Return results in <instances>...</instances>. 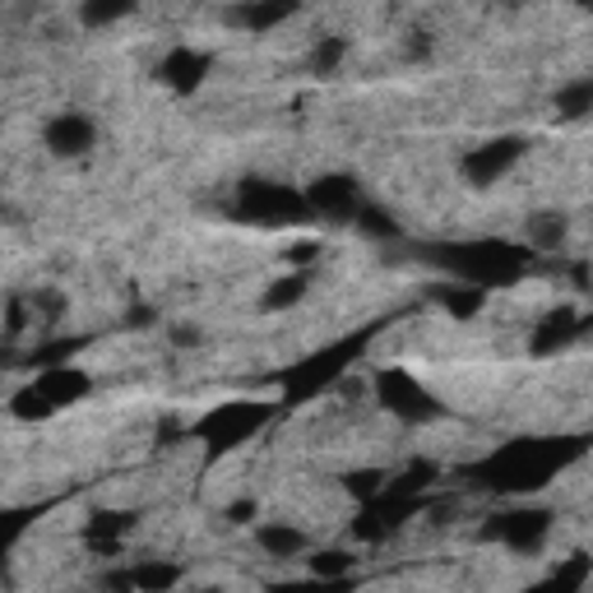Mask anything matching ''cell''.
Returning <instances> with one entry per match:
<instances>
[{"instance_id": "cell-12", "label": "cell", "mask_w": 593, "mask_h": 593, "mask_svg": "<svg viewBox=\"0 0 593 593\" xmlns=\"http://www.w3.org/2000/svg\"><path fill=\"white\" fill-rule=\"evenodd\" d=\"M159 75L172 93H195L204 75H209V56L195 47H177V51H167V61L159 65Z\"/></svg>"}, {"instance_id": "cell-32", "label": "cell", "mask_w": 593, "mask_h": 593, "mask_svg": "<svg viewBox=\"0 0 593 593\" xmlns=\"http://www.w3.org/2000/svg\"><path fill=\"white\" fill-rule=\"evenodd\" d=\"M177 343H190V348H195V343H200V329H177Z\"/></svg>"}, {"instance_id": "cell-29", "label": "cell", "mask_w": 593, "mask_h": 593, "mask_svg": "<svg viewBox=\"0 0 593 593\" xmlns=\"http://www.w3.org/2000/svg\"><path fill=\"white\" fill-rule=\"evenodd\" d=\"M251 515H255V501H237V505H228V510H223V519H228V525H251Z\"/></svg>"}, {"instance_id": "cell-8", "label": "cell", "mask_w": 593, "mask_h": 593, "mask_svg": "<svg viewBox=\"0 0 593 593\" xmlns=\"http://www.w3.org/2000/svg\"><path fill=\"white\" fill-rule=\"evenodd\" d=\"M519 153H525V139L519 135H501V139H492V144L468 149V159H464L468 186H496L505 172L519 163Z\"/></svg>"}, {"instance_id": "cell-5", "label": "cell", "mask_w": 593, "mask_h": 593, "mask_svg": "<svg viewBox=\"0 0 593 593\" xmlns=\"http://www.w3.org/2000/svg\"><path fill=\"white\" fill-rule=\"evenodd\" d=\"M362 343H366V335L348 339V343H335V348H320L316 357H306L302 366H292V371H288V404H302V399L320 394L325 386H335V380L343 376V366L362 353Z\"/></svg>"}, {"instance_id": "cell-6", "label": "cell", "mask_w": 593, "mask_h": 593, "mask_svg": "<svg viewBox=\"0 0 593 593\" xmlns=\"http://www.w3.org/2000/svg\"><path fill=\"white\" fill-rule=\"evenodd\" d=\"M376 399L380 408L404 417V422H431L436 413H441V404L417 386V380L408 371H399V366H390V371H376Z\"/></svg>"}, {"instance_id": "cell-10", "label": "cell", "mask_w": 593, "mask_h": 593, "mask_svg": "<svg viewBox=\"0 0 593 593\" xmlns=\"http://www.w3.org/2000/svg\"><path fill=\"white\" fill-rule=\"evenodd\" d=\"M93 139H98V126L84 112H61V116H51L47 121V130H42V144L56 153V159H79V153H89L93 149Z\"/></svg>"}, {"instance_id": "cell-27", "label": "cell", "mask_w": 593, "mask_h": 593, "mask_svg": "<svg viewBox=\"0 0 593 593\" xmlns=\"http://www.w3.org/2000/svg\"><path fill=\"white\" fill-rule=\"evenodd\" d=\"M343 482H348V492H353L362 505L386 492V474H380V468H357V474H348Z\"/></svg>"}, {"instance_id": "cell-19", "label": "cell", "mask_w": 593, "mask_h": 593, "mask_svg": "<svg viewBox=\"0 0 593 593\" xmlns=\"http://www.w3.org/2000/svg\"><path fill=\"white\" fill-rule=\"evenodd\" d=\"M556 116L562 121H584L593 112V79H570L562 93H556Z\"/></svg>"}, {"instance_id": "cell-11", "label": "cell", "mask_w": 593, "mask_h": 593, "mask_svg": "<svg viewBox=\"0 0 593 593\" xmlns=\"http://www.w3.org/2000/svg\"><path fill=\"white\" fill-rule=\"evenodd\" d=\"M33 390H38L51 408H70L75 399L93 390V380H89V371H79V366H51V371H38Z\"/></svg>"}, {"instance_id": "cell-4", "label": "cell", "mask_w": 593, "mask_h": 593, "mask_svg": "<svg viewBox=\"0 0 593 593\" xmlns=\"http://www.w3.org/2000/svg\"><path fill=\"white\" fill-rule=\"evenodd\" d=\"M265 404H223V408H209L195 427H190V436L195 441H204L209 450H237L241 441H251V436L269 422Z\"/></svg>"}, {"instance_id": "cell-3", "label": "cell", "mask_w": 593, "mask_h": 593, "mask_svg": "<svg viewBox=\"0 0 593 593\" xmlns=\"http://www.w3.org/2000/svg\"><path fill=\"white\" fill-rule=\"evenodd\" d=\"M237 214L247 223H260V228H288V223H306L311 218V204H306V195H296L292 186L241 181Z\"/></svg>"}, {"instance_id": "cell-22", "label": "cell", "mask_w": 593, "mask_h": 593, "mask_svg": "<svg viewBox=\"0 0 593 593\" xmlns=\"http://www.w3.org/2000/svg\"><path fill=\"white\" fill-rule=\"evenodd\" d=\"M130 529V515H121V510H102L93 515V525H89V543L93 547H116V538Z\"/></svg>"}, {"instance_id": "cell-25", "label": "cell", "mask_w": 593, "mask_h": 593, "mask_svg": "<svg viewBox=\"0 0 593 593\" xmlns=\"http://www.w3.org/2000/svg\"><path fill=\"white\" fill-rule=\"evenodd\" d=\"M441 306L450 311V316H459V320H468V316H478L482 311V288H450V292H441Z\"/></svg>"}, {"instance_id": "cell-26", "label": "cell", "mask_w": 593, "mask_h": 593, "mask_svg": "<svg viewBox=\"0 0 593 593\" xmlns=\"http://www.w3.org/2000/svg\"><path fill=\"white\" fill-rule=\"evenodd\" d=\"M348 570H353V556L348 552H316L311 556V575H316V580H348Z\"/></svg>"}, {"instance_id": "cell-31", "label": "cell", "mask_w": 593, "mask_h": 593, "mask_svg": "<svg viewBox=\"0 0 593 593\" xmlns=\"http://www.w3.org/2000/svg\"><path fill=\"white\" fill-rule=\"evenodd\" d=\"M153 320H159V316H153L149 306H135V311H130V325H153Z\"/></svg>"}, {"instance_id": "cell-1", "label": "cell", "mask_w": 593, "mask_h": 593, "mask_svg": "<svg viewBox=\"0 0 593 593\" xmlns=\"http://www.w3.org/2000/svg\"><path fill=\"white\" fill-rule=\"evenodd\" d=\"M580 455L584 441H510L487 464H478L474 478L496 487V492H533V487H543L552 474H562Z\"/></svg>"}, {"instance_id": "cell-2", "label": "cell", "mask_w": 593, "mask_h": 593, "mask_svg": "<svg viewBox=\"0 0 593 593\" xmlns=\"http://www.w3.org/2000/svg\"><path fill=\"white\" fill-rule=\"evenodd\" d=\"M427 255L441 269L464 278L468 288H482V292L515 283V278L529 269V251L510 247V241H496V237H487V241H450V247H431Z\"/></svg>"}, {"instance_id": "cell-21", "label": "cell", "mask_w": 593, "mask_h": 593, "mask_svg": "<svg viewBox=\"0 0 593 593\" xmlns=\"http://www.w3.org/2000/svg\"><path fill=\"white\" fill-rule=\"evenodd\" d=\"M306 296V274H288V278H278V283H269V292H265V311H288V306H296Z\"/></svg>"}, {"instance_id": "cell-15", "label": "cell", "mask_w": 593, "mask_h": 593, "mask_svg": "<svg viewBox=\"0 0 593 593\" xmlns=\"http://www.w3.org/2000/svg\"><path fill=\"white\" fill-rule=\"evenodd\" d=\"M296 14V5H255V0H247V5H232L228 10V20L241 24L247 33H269L278 24H288Z\"/></svg>"}, {"instance_id": "cell-17", "label": "cell", "mask_w": 593, "mask_h": 593, "mask_svg": "<svg viewBox=\"0 0 593 593\" xmlns=\"http://www.w3.org/2000/svg\"><path fill=\"white\" fill-rule=\"evenodd\" d=\"M525 237H529V251H556L566 241V218L556 209H543L525 223Z\"/></svg>"}, {"instance_id": "cell-13", "label": "cell", "mask_w": 593, "mask_h": 593, "mask_svg": "<svg viewBox=\"0 0 593 593\" xmlns=\"http://www.w3.org/2000/svg\"><path fill=\"white\" fill-rule=\"evenodd\" d=\"M580 335H589V320H580L570 306H562V311H552V316L538 325L533 353H538V357H552V353H562V348H570Z\"/></svg>"}, {"instance_id": "cell-24", "label": "cell", "mask_w": 593, "mask_h": 593, "mask_svg": "<svg viewBox=\"0 0 593 593\" xmlns=\"http://www.w3.org/2000/svg\"><path fill=\"white\" fill-rule=\"evenodd\" d=\"M343 56H348V38H320L316 51H311V70H316V75H335Z\"/></svg>"}, {"instance_id": "cell-14", "label": "cell", "mask_w": 593, "mask_h": 593, "mask_svg": "<svg viewBox=\"0 0 593 593\" xmlns=\"http://www.w3.org/2000/svg\"><path fill=\"white\" fill-rule=\"evenodd\" d=\"M589 575H593V556H570V562H562L556 566L547 580H538L533 589H525V593H584V584H589Z\"/></svg>"}, {"instance_id": "cell-9", "label": "cell", "mask_w": 593, "mask_h": 593, "mask_svg": "<svg viewBox=\"0 0 593 593\" xmlns=\"http://www.w3.org/2000/svg\"><path fill=\"white\" fill-rule=\"evenodd\" d=\"M306 204H311V214H320V218H335V223H348V218H357L366 200H362V190L353 177H320V181H311L306 186Z\"/></svg>"}, {"instance_id": "cell-30", "label": "cell", "mask_w": 593, "mask_h": 593, "mask_svg": "<svg viewBox=\"0 0 593 593\" xmlns=\"http://www.w3.org/2000/svg\"><path fill=\"white\" fill-rule=\"evenodd\" d=\"M320 247H316V241H296V247L288 251V260H292V265H311V255H316Z\"/></svg>"}, {"instance_id": "cell-16", "label": "cell", "mask_w": 593, "mask_h": 593, "mask_svg": "<svg viewBox=\"0 0 593 593\" xmlns=\"http://www.w3.org/2000/svg\"><path fill=\"white\" fill-rule=\"evenodd\" d=\"M135 593H172L181 584V566L177 562H139L130 570Z\"/></svg>"}, {"instance_id": "cell-28", "label": "cell", "mask_w": 593, "mask_h": 593, "mask_svg": "<svg viewBox=\"0 0 593 593\" xmlns=\"http://www.w3.org/2000/svg\"><path fill=\"white\" fill-rule=\"evenodd\" d=\"M269 593H353V584L348 580H316V575H311V580H296V584H274Z\"/></svg>"}, {"instance_id": "cell-23", "label": "cell", "mask_w": 593, "mask_h": 593, "mask_svg": "<svg viewBox=\"0 0 593 593\" xmlns=\"http://www.w3.org/2000/svg\"><path fill=\"white\" fill-rule=\"evenodd\" d=\"M357 228L366 237H376V241H399V237H404V232H399V223L386 214V209H376V204H366L357 214Z\"/></svg>"}, {"instance_id": "cell-18", "label": "cell", "mask_w": 593, "mask_h": 593, "mask_svg": "<svg viewBox=\"0 0 593 593\" xmlns=\"http://www.w3.org/2000/svg\"><path fill=\"white\" fill-rule=\"evenodd\" d=\"M260 547H265L269 556H278V562H288V556L306 552V533L296 525H260Z\"/></svg>"}, {"instance_id": "cell-7", "label": "cell", "mask_w": 593, "mask_h": 593, "mask_svg": "<svg viewBox=\"0 0 593 593\" xmlns=\"http://www.w3.org/2000/svg\"><path fill=\"white\" fill-rule=\"evenodd\" d=\"M547 533H552V515L547 510H529V505L492 515V519H487V529H482L487 543H501L510 552H538L547 543Z\"/></svg>"}, {"instance_id": "cell-20", "label": "cell", "mask_w": 593, "mask_h": 593, "mask_svg": "<svg viewBox=\"0 0 593 593\" xmlns=\"http://www.w3.org/2000/svg\"><path fill=\"white\" fill-rule=\"evenodd\" d=\"M126 14H135L130 0H84V5H79V24L84 28H108V24H121Z\"/></svg>"}]
</instances>
